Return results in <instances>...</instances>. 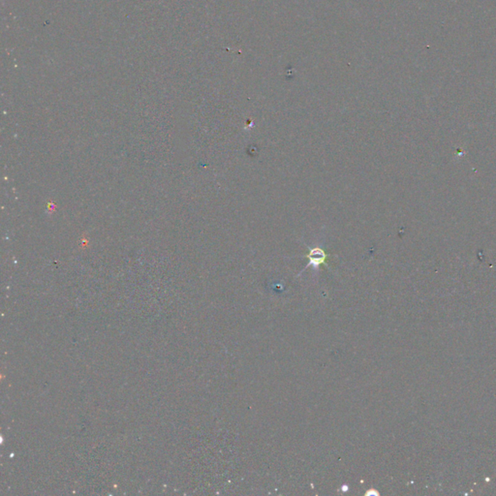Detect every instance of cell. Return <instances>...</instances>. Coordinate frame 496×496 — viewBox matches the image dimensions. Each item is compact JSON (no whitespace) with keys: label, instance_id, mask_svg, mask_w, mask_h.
<instances>
[{"label":"cell","instance_id":"cell-1","mask_svg":"<svg viewBox=\"0 0 496 496\" xmlns=\"http://www.w3.org/2000/svg\"><path fill=\"white\" fill-rule=\"evenodd\" d=\"M307 257L310 260V263L307 267L312 266L317 269L320 265H326L328 255L326 254V252L323 249L315 248L310 249V253L307 255Z\"/></svg>","mask_w":496,"mask_h":496}]
</instances>
